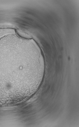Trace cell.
I'll return each mask as SVG.
<instances>
[{
    "label": "cell",
    "instance_id": "obj_1",
    "mask_svg": "<svg viewBox=\"0 0 79 127\" xmlns=\"http://www.w3.org/2000/svg\"><path fill=\"white\" fill-rule=\"evenodd\" d=\"M45 66L32 40L13 34L0 38V100L17 101L35 92L42 81Z\"/></svg>",
    "mask_w": 79,
    "mask_h": 127
}]
</instances>
